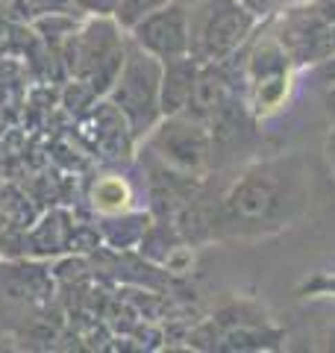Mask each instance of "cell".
<instances>
[{"label": "cell", "instance_id": "4", "mask_svg": "<svg viewBox=\"0 0 335 353\" xmlns=\"http://www.w3.org/2000/svg\"><path fill=\"white\" fill-rule=\"evenodd\" d=\"M159 85H162V59H156L153 53L139 48L130 39L121 74L109 88V101L124 112V118L132 127V136L139 141L148 139V132L162 118Z\"/></svg>", "mask_w": 335, "mask_h": 353}, {"label": "cell", "instance_id": "20", "mask_svg": "<svg viewBox=\"0 0 335 353\" xmlns=\"http://www.w3.org/2000/svg\"><path fill=\"white\" fill-rule=\"evenodd\" d=\"M297 3H306V0H297Z\"/></svg>", "mask_w": 335, "mask_h": 353}, {"label": "cell", "instance_id": "1", "mask_svg": "<svg viewBox=\"0 0 335 353\" xmlns=\"http://www.w3.org/2000/svg\"><path fill=\"white\" fill-rule=\"evenodd\" d=\"M309 162L279 153L244 168L209 212H194L206 239H267L283 233L309 206Z\"/></svg>", "mask_w": 335, "mask_h": 353}, {"label": "cell", "instance_id": "5", "mask_svg": "<svg viewBox=\"0 0 335 353\" xmlns=\"http://www.w3.org/2000/svg\"><path fill=\"white\" fill-rule=\"evenodd\" d=\"M247 80V109L256 118H271L285 106L294 80V57L279 36L259 39L244 65Z\"/></svg>", "mask_w": 335, "mask_h": 353}, {"label": "cell", "instance_id": "8", "mask_svg": "<svg viewBox=\"0 0 335 353\" xmlns=\"http://www.w3.org/2000/svg\"><path fill=\"white\" fill-rule=\"evenodd\" d=\"M230 101H232V83H230V74L223 68V62H200L185 115L209 124Z\"/></svg>", "mask_w": 335, "mask_h": 353}, {"label": "cell", "instance_id": "10", "mask_svg": "<svg viewBox=\"0 0 335 353\" xmlns=\"http://www.w3.org/2000/svg\"><path fill=\"white\" fill-rule=\"evenodd\" d=\"M97 109L88 112V121L94 124V139L97 148H103L109 157H130L132 148H136V136H132L130 121L124 118V112L106 101V103H94Z\"/></svg>", "mask_w": 335, "mask_h": 353}, {"label": "cell", "instance_id": "3", "mask_svg": "<svg viewBox=\"0 0 335 353\" xmlns=\"http://www.w3.org/2000/svg\"><path fill=\"white\" fill-rule=\"evenodd\" d=\"M259 24L241 0H197L188 12L192 57L197 62H227L247 44Z\"/></svg>", "mask_w": 335, "mask_h": 353}, {"label": "cell", "instance_id": "7", "mask_svg": "<svg viewBox=\"0 0 335 353\" xmlns=\"http://www.w3.org/2000/svg\"><path fill=\"white\" fill-rule=\"evenodd\" d=\"M130 39L153 53L156 59H174L192 53V32H188V9L180 3H165L156 12L144 15L130 30Z\"/></svg>", "mask_w": 335, "mask_h": 353}, {"label": "cell", "instance_id": "6", "mask_svg": "<svg viewBox=\"0 0 335 353\" xmlns=\"http://www.w3.org/2000/svg\"><path fill=\"white\" fill-rule=\"evenodd\" d=\"M148 148L165 162L168 168H176L183 174H203L215 150V136L206 121H197L192 115H165L148 132Z\"/></svg>", "mask_w": 335, "mask_h": 353}, {"label": "cell", "instance_id": "18", "mask_svg": "<svg viewBox=\"0 0 335 353\" xmlns=\"http://www.w3.org/2000/svg\"><path fill=\"white\" fill-rule=\"evenodd\" d=\"M327 157H329V165L335 168V130H332V136L327 139Z\"/></svg>", "mask_w": 335, "mask_h": 353}, {"label": "cell", "instance_id": "15", "mask_svg": "<svg viewBox=\"0 0 335 353\" xmlns=\"http://www.w3.org/2000/svg\"><path fill=\"white\" fill-rule=\"evenodd\" d=\"M74 6L92 15H115L118 0H74Z\"/></svg>", "mask_w": 335, "mask_h": 353}, {"label": "cell", "instance_id": "14", "mask_svg": "<svg viewBox=\"0 0 335 353\" xmlns=\"http://www.w3.org/2000/svg\"><path fill=\"white\" fill-rule=\"evenodd\" d=\"M32 15H50V12H68L74 9V0H24Z\"/></svg>", "mask_w": 335, "mask_h": 353}, {"label": "cell", "instance_id": "9", "mask_svg": "<svg viewBox=\"0 0 335 353\" xmlns=\"http://www.w3.org/2000/svg\"><path fill=\"white\" fill-rule=\"evenodd\" d=\"M197 68H200V62L192 57V53L174 57V59H162V85H159L162 118L165 115H183L188 109Z\"/></svg>", "mask_w": 335, "mask_h": 353}, {"label": "cell", "instance_id": "2", "mask_svg": "<svg viewBox=\"0 0 335 353\" xmlns=\"http://www.w3.org/2000/svg\"><path fill=\"white\" fill-rule=\"evenodd\" d=\"M127 57V39L121 36V24L112 15L92 18L83 30L65 39V65L77 83H83L94 97L109 94L118 80Z\"/></svg>", "mask_w": 335, "mask_h": 353}, {"label": "cell", "instance_id": "13", "mask_svg": "<svg viewBox=\"0 0 335 353\" xmlns=\"http://www.w3.org/2000/svg\"><path fill=\"white\" fill-rule=\"evenodd\" d=\"M241 3L247 6L259 21H267V18H274L279 12H285L288 0H241Z\"/></svg>", "mask_w": 335, "mask_h": 353}, {"label": "cell", "instance_id": "17", "mask_svg": "<svg viewBox=\"0 0 335 353\" xmlns=\"http://www.w3.org/2000/svg\"><path fill=\"white\" fill-rule=\"evenodd\" d=\"M300 292H321V294H335V277H315L309 280Z\"/></svg>", "mask_w": 335, "mask_h": 353}, {"label": "cell", "instance_id": "12", "mask_svg": "<svg viewBox=\"0 0 335 353\" xmlns=\"http://www.w3.org/2000/svg\"><path fill=\"white\" fill-rule=\"evenodd\" d=\"M165 3H171V0H118V9L112 18L121 24V30H132L144 15L156 12V9Z\"/></svg>", "mask_w": 335, "mask_h": 353}, {"label": "cell", "instance_id": "16", "mask_svg": "<svg viewBox=\"0 0 335 353\" xmlns=\"http://www.w3.org/2000/svg\"><path fill=\"white\" fill-rule=\"evenodd\" d=\"M315 77H318V80L327 85V88H332V85H335V57H327V59L315 62Z\"/></svg>", "mask_w": 335, "mask_h": 353}, {"label": "cell", "instance_id": "11", "mask_svg": "<svg viewBox=\"0 0 335 353\" xmlns=\"http://www.w3.org/2000/svg\"><path fill=\"white\" fill-rule=\"evenodd\" d=\"M92 197H94V206L103 209V212H127L132 192L121 176H103V180H97Z\"/></svg>", "mask_w": 335, "mask_h": 353}, {"label": "cell", "instance_id": "19", "mask_svg": "<svg viewBox=\"0 0 335 353\" xmlns=\"http://www.w3.org/2000/svg\"><path fill=\"white\" fill-rule=\"evenodd\" d=\"M327 101H329V103H335V85L329 88V94H327Z\"/></svg>", "mask_w": 335, "mask_h": 353}]
</instances>
